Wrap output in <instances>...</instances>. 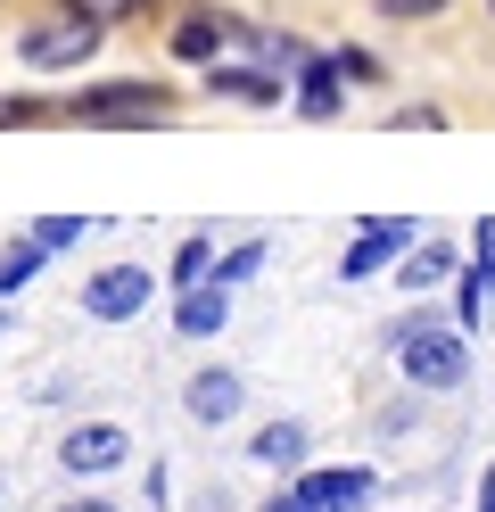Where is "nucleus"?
Segmentation results:
<instances>
[{"label":"nucleus","instance_id":"nucleus-16","mask_svg":"<svg viewBox=\"0 0 495 512\" xmlns=\"http://www.w3.org/2000/svg\"><path fill=\"white\" fill-rule=\"evenodd\" d=\"M165 273H174V290H198V281L215 273V240H207V232H190V240L174 248V265H165Z\"/></svg>","mask_w":495,"mask_h":512},{"label":"nucleus","instance_id":"nucleus-8","mask_svg":"<svg viewBox=\"0 0 495 512\" xmlns=\"http://www.w3.org/2000/svg\"><path fill=\"white\" fill-rule=\"evenodd\" d=\"M413 232H421V223H405V215H372V223H363V240H347L339 281H372L380 265H396V256L413 248Z\"/></svg>","mask_w":495,"mask_h":512},{"label":"nucleus","instance_id":"nucleus-22","mask_svg":"<svg viewBox=\"0 0 495 512\" xmlns=\"http://www.w3.org/2000/svg\"><path fill=\"white\" fill-rule=\"evenodd\" d=\"M380 9H388V17H438L446 0H380Z\"/></svg>","mask_w":495,"mask_h":512},{"label":"nucleus","instance_id":"nucleus-7","mask_svg":"<svg viewBox=\"0 0 495 512\" xmlns=\"http://www.w3.org/2000/svg\"><path fill=\"white\" fill-rule=\"evenodd\" d=\"M240 34H248V25H231L223 9H190L174 34H165V50H174L182 67H198V75H207V67H223V50L240 42Z\"/></svg>","mask_w":495,"mask_h":512},{"label":"nucleus","instance_id":"nucleus-5","mask_svg":"<svg viewBox=\"0 0 495 512\" xmlns=\"http://www.w3.org/2000/svg\"><path fill=\"white\" fill-rule=\"evenodd\" d=\"M149 298H157V273L149 265H99L83 281V314H91V323H132Z\"/></svg>","mask_w":495,"mask_h":512},{"label":"nucleus","instance_id":"nucleus-6","mask_svg":"<svg viewBox=\"0 0 495 512\" xmlns=\"http://www.w3.org/2000/svg\"><path fill=\"white\" fill-rule=\"evenodd\" d=\"M58 463L75 471V479H108V471L132 463V430L124 422H75V430L58 438Z\"/></svg>","mask_w":495,"mask_h":512},{"label":"nucleus","instance_id":"nucleus-3","mask_svg":"<svg viewBox=\"0 0 495 512\" xmlns=\"http://www.w3.org/2000/svg\"><path fill=\"white\" fill-rule=\"evenodd\" d=\"M99 42H108V25H99V17L58 9V17H42V25H25V34H17V58H25L33 75H75V67L99 58Z\"/></svg>","mask_w":495,"mask_h":512},{"label":"nucleus","instance_id":"nucleus-24","mask_svg":"<svg viewBox=\"0 0 495 512\" xmlns=\"http://www.w3.org/2000/svg\"><path fill=\"white\" fill-rule=\"evenodd\" d=\"M256 512H306V504H297V496H289V488H281V496H264V504H256Z\"/></svg>","mask_w":495,"mask_h":512},{"label":"nucleus","instance_id":"nucleus-21","mask_svg":"<svg viewBox=\"0 0 495 512\" xmlns=\"http://www.w3.org/2000/svg\"><path fill=\"white\" fill-rule=\"evenodd\" d=\"M330 58H339L347 83H380V58H372V50H330Z\"/></svg>","mask_w":495,"mask_h":512},{"label":"nucleus","instance_id":"nucleus-11","mask_svg":"<svg viewBox=\"0 0 495 512\" xmlns=\"http://www.w3.org/2000/svg\"><path fill=\"white\" fill-rule=\"evenodd\" d=\"M207 100H240V108H281V75H273V67H207Z\"/></svg>","mask_w":495,"mask_h":512},{"label":"nucleus","instance_id":"nucleus-15","mask_svg":"<svg viewBox=\"0 0 495 512\" xmlns=\"http://www.w3.org/2000/svg\"><path fill=\"white\" fill-rule=\"evenodd\" d=\"M42 256H50V248H42V240H33V232H25V240H9V248H0V298H17V290H25V281H33V273H42Z\"/></svg>","mask_w":495,"mask_h":512},{"label":"nucleus","instance_id":"nucleus-14","mask_svg":"<svg viewBox=\"0 0 495 512\" xmlns=\"http://www.w3.org/2000/svg\"><path fill=\"white\" fill-rule=\"evenodd\" d=\"M248 455H256V463H273V471H306V422H273V430H256V438H248Z\"/></svg>","mask_w":495,"mask_h":512},{"label":"nucleus","instance_id":"nucleus-17","mask_svg":"<svg viewBox=\"0 0 495 512\" xmlns=\"http://www.w3.org/2000/svg\"><path fill=\"white\" fill-rule=\"evenodd\" d=\"M256 273H264V240H240V248L215 256V281H223V290H240V281H256Z\"/></svg>","mask_w":495,"mask_h":512},{"label":"nucleus","instance_id":"nucleus-9","mask_svg":"<svg viewBox=\"0 0 495 512\" xmlns=\"http://www.w3.org/2000/svg\"><path fill=\"white\" fill-rule=\"evenodd\" d=\"M240 397H248V389H240V372H231V364H198V372L182 380V413H190V422H207V430L231 422Z\"/></svg>","mask_w":495,"mask_h":512},{"label":"nucleus","instance_id":"nucleus-1","mask_svg":"<svg viewBox=\"0 0 495 512\" xmlns=\"http://www.w3.org/2000/svg\"><path fill=\"white\" fill-rule=\"evenodd\" d=\"M396 372H405V389L421 397H446L471 380V331L462 323H429V314H413L405 339H396Z\"/></svg>","mask_w":495,"mask_h":512},{"label":"nucleus","instance_id":"nucleus-20","mask_svg":"<svg viewBox=\"0 0 495 512\" xmlns=\"http://www.w3.org/2000/svg\"><path fill=\"white\" fill-rule=\"evenodd\" d=\"M42 116H58V108L33 100V91H17V100H0V133H9V124H42Z\"/></svg>","mask_w":495,"mask_h":512},{"label":"nucleus","instance_id":"nucleus-13","mask_svg":"<svg viewBox=\"0 0 495 512\" xmlns=\"http://www.w3.org/2000/svg\"><path fill=\"white\" fill-rule=\"evenodd\" d=\"M454 273H462V265H454V248H446V240H421V248L396 256V281H405V298L438 290V281H454Z\"/></svg>","mask_w":495,"mask_h":512},{"label":"nucleus","instance_id":"nucleus-25","mask_svg":"<svg viewBox=\"0 0 495 512\" xmlns=\"http://www.w3.org/2000/svg\"><path fill=\"white\" fill-rule=\"evenodd\" d=\"M479 512H495V463L479 471Z\"/></svg>","mask_w":495,"mask_h":512},{"label":"nucleus","instance_id":"nucleus-2","mask_svg":"<svg viewBox=\"0 0 495 512\" xmlns=\"http://www.w3.org/2000/svg\"><path fill=\"white\" fill-rule=\"evenodd\" d=\"M66 124H99V133H132V124H165L174 116V91L149 83V75H124V83H83L75 100H58Z\"/></svg>","mask_w":495,"mask_h":512},{"label":"nucleus","instance_id":"nucleus-19","mask_svg":"<svg viewBox=\"0 0 495 512\" xmlns=\"http://www.w3.org/2000/svg\"><path fill=\"white\" fill-rule=\"evenodd\" d=\"M83 232H91V223H83V215H42V223H33V240H42L50 256H58V248H75Z\"/></svg>","mask_w":495,"mask_h":512},{"label":"nucleus","instance_id":"nucleus-12","mask_svg":"<svg viewBox=\"0 0 495 512\" xmlns=\"http://www.w3.org/2000/svg\"><path fill=\"white\" fill-rule=\"evenodd\" d=\"M223 323H231V290H223L215 273L198 281V290H182V306H174V331H182V339H215Z\"/></svg>","mask_w":495,"mask_h":512},{"label":"nucleus","instance_id":"nucleus-4","mask_svg":"<svg viewBox=\"0 0 495 512\" xmlns=\"http://www.w3.org/2000/svg\"><path fill=\"white\" fill-rule=\"evenodd\" d=\"M372 463H314V471H297L289 479V496L306 504V512H363L372 504Z\"/></svg>","mask_w":495,"mask_h":512},{"label":"nucleus","instance_id":"nucleus-18","mask_svg":"<svg viewBox=\"0 0 495 512\" xmlns=\"http://www.w3.org/2000/svg\"><path fill=\"white\" fill-rule=\"evenodd\" d=\"M58 9H75V17H99V25H124V17H149L157 0H58Z\"/></svg>","mask_w":495,"mask_h":512},{"label":"nucleus","instance_id":"nucleus-26","mask_svg":"<svg viewBox=\"0 0 495 512\" xmlns=\"http://www.w3.org/2000/svg\"><path fill=\"white\" fill-rule=\"evenodd\" d=\"M487 17H495V0H487Z\"/></svg>","mask_w":495,"mask_h":512},{"label":"nucleus","instance_id":"nucleus-23","mask_svg":"<svg viewBox=\"0 0 495 512\" xmlns=\"http://www.w3.org/2000/svg\"><path fill=\"white\" fill-rule=\"evenodd\" d=\"M58 512H116V496H66Z\"/></svg>","mask_w":495,"mask_h":512},{"label":"nucleus","instance_id":"nucleus-10","mask_svg":"<svg viewBox=\"0 0 495 512\" xmlns=\"http://www.w3.org/2000/svg\"><path fill=\"white\" fill-rule=\"evenodd\" d=\"M297 116L306 124H330V116H347V75H339V58H306V67H297Z\"/></svg>","mask_w":495,"mask_h":512}]
</instances>
